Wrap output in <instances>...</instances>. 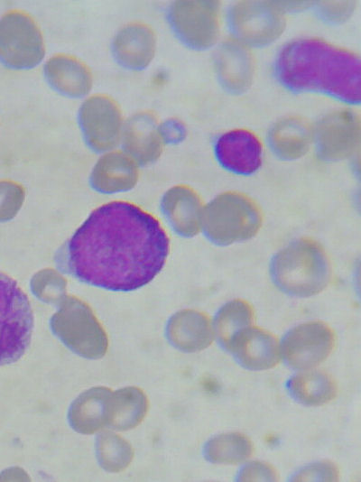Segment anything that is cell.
Wrapping results in <instances>:
<instances>
[{"mask_svg": "<svg viewBox=\"0 0 361 482\" xmlns=\"http://www.w3.org/2000/svg\"><path fill=\"white\" fill-rule=\"evenodd\" d=\"M45 56L42 31L22 10H10L0 18V63L12 70H30Z\"/></svg>", "mask_w": 361, "mask_h": 482, "instance_id": "6", "label": "cell"}, {"mask_svg": "<svg viewBox=\"0 0 361 482\" xmlns=\"http://www.w3.org/2000/svg\"><path fill=\"white\" fill-rule=\"evenodd\" d=\"M218 162L238 175H251L261 166L263 150L258 138L245 129L221 134L214 145Z\"/></svg>", "mask_w": 361, "mask_h": 482, "instance_id": "12", "label": "cell"}, {"mask_svg": "<svg viewBox=\"0 0 361 482\" xmlns=\"http://www.w3.org/2000/svg\"><path fill=\"white\" fill-rule=\"evenodd\" d=\"M277 474L274 468L263 462H252L243 467L236 477L238 481H273Z\"/></svg>", "mask_w": 361, "mask_h": 482, "instance_id": "27", "label": "cell"}, {"mask_svg": "<svg viewBox=\"0 0 361 482\" xmlns=\"http://www.w3.org/2000/svg\"><path fill=\"white\" fill-rule=\"evenodd\" d=\"M24 199L21 185L12 181H0V222L14 218Z\"/></svg>", "mask_w": 361, "mask_h": 482, "instance_id": "25", "label": "cell"}, {"mask_svg": "<svg viewBox=\"0 0 361 482\" xmlns=\"http://www.w3.org/2000/svg\"><path fill=\"white\" fill-rule=\"evenodd\" d=\"M78 122L85 142L97 152L115 147L124 126L118 104L102 94L90 96L84 100L79 109Z\"/></svg>", "mask_w": 361, "mask_h": 482, "instance_id": "8", "label": "cell"}, {"mask_svg": "<svg viewBox=\"0 0 361 482\" xmlns=\"http://www.w3.org/2000/svg\"><path fill=\"white\" fill-rule=\"evenodd\" d=\"M228 22L237 39L254 46L269 44L284 27L280 10L264 2H239L231 8Z\"/></svg>", "mask_w": 361, "mask_h": 482, "instance_id": "10", "label": "cell"}, {"mask_svg": "<svg viewBox=\"0 0 361 482\" xmlns=\"http://www.w3.org/2000/svg\"><path fill=\"white\" fill-rule=\"evenodd\" d=\"M216 70L223 87L232 93L245 91L251 83L253 63L249 52L236 42H226L216 55Z\"/></svg>", "mask_w": 361, "mask_h": 482, "instance_id": "20", "label": "cell"}, {"mask_svg": "<svg viewBox=\"0 0 361 482\" xmlns=\"http://www.w3.org/2000/svg\"><path fill=\"white\" fill-rule=\"evenodd\" d=\"M32 329L28 297L14 279L0 272V366L13 364L23 356Z\"/></svg>", "mask_w": 361, "mask_h": 482, "instance_id": "5", "label": "cell"}, {"mask_svg": "<svg viewBox=\"0 0 361 482\" xmlns=\"http://www.w3.org/2000/svg\"><path fill=\"white\" fill-rule=\"evenodd\" d=\"M169 239L159 221L134 204L113 201L88 216L66 248V270L82 283L131 292L162 270Z\"/></svg>", "mask_w": 361, "mask_h": 482, "instance_id": "1", "label": "cell"}, {"mask_svg": "<svg viewBox=\"0 0 361 482\" xmlns=\"http://www.w3.org/2000/svg\"><path fill=\"white\" fill-rule=\"evenodd\" d=\"M47 83L56 92L68 97H82L92 88V73L79 59L68 54H56L44 64Z\"/></svg>", "mask_w": 361, "mask_h": 482, "instance_id": "14", "label": "cell"}, {"mask_svg": "<svg viewBox=\"0 0 361 482\" xmlns=\"http://www.w3.org/2000/svg\"><path fill=\"white\" fill-rule=\"evenodd\" d=\"M335 335L325 323L311 321L301 324L283 337L280 356L291 367L309 369L324 361L335 346Z\"/></svg>", "mask_w": 361, "mask_h": 482, "instance_id": "9", "label": "cell"}, {"mask_svg": "<svg viewBox=\"0 0 361 482\" xmlns=\"http://www.w3.org/2000/svg\"><path fill=\"white\" fill-rule=\"evenodd\" d=\"M123 142L126 152L140 163L157 159L162 151V138L155 116L150 112L134 114L124 124Z\"/></svg>", "mask_w": 361, "mask_h": 482, "instance_id": "16", "label": "cell"}, {"mask_svg": "<svg viewBox=\"0 0 361 482\" xmlns=\"http://www.w3.org/2000/svg\"><path fill=\"white\" fill-rule=\"evenodd\" d=\"M159 133L162 141L169 144H177L186 135L184 125L176 119H169L159 125Z\"/></svg>", "mask_w": 361, "mask_h": 482, "instance_id": "29", "label": "cell"}, {"mask_svg": "<svg viewBox=\"0 0 361 482\" xmlns=\"http://www.w3.org/2000/svg\"><path fill=\"white\" fill-rule=\"evenodd\" d=\"M261 220L257 206L249 198L225 192L203 209L200 227L212 243L227 246L254 236Z\"/></svg>", "mask_w": 361, "mask_h": 482, "instance_id": "4", "label": "cell"}, {"mask_svg": "<svg viewBox=\"0 0 361 482\" xmlns=\"http://www.w3.org/2000/svg\"><path fill=\"white\" fill-rule=\"evenodd\" d=\"M252 307L242 300L226 303L217 313L213 331L223 348L228 349L233 340L253 321Z\"/></svg>", "mask_w": 361, "mask_h": 482, "instance_id": "23", "label": "cell"}, {"mask_svg": "<svg viewBox=\"0 0 361 482\" xmlns=\"http://www.w3.org/2000/svg\"><path fill=\"white\" fill-rule=\"evenodd\" d=\"M352 2H323L319 10L321 14L330 21H340L353 11Z\"/></svg>", "mask_w": 361, "mask_h": 482, "instance_id": "28", "label": "cell"}, {"mask_svg": "<svg viewBox=\"0 0 361 482\" xmlns=\"http://www.w3.org/2000/svg\"><path fill=\"white\" fill-rule=\"evenodd\" d=\"M360 59L318 39L288 43L278 54L277 79L294 92H319L348 104L361 97Z\"/></svg>", "mask_w": 361, "mask_h": 482, "instance_id": "2", "label": "cell"}, {"mask_svg": "<svg viewBox=\"0 0 361 482\" xmlns=\"http://www.w3.org/2000/svg\"><path fill=\"white\" fill-rule=\"evenodd\" d=\"M360 122L349 110H339L327 115L317 125L315 141L317 153L328 161L350 155L359 141Z\"/></svg>", "mask_w": 361, "mask_h": 482, "instance_id": "11", "label": "cell"}, {"mask_svg": "<svg viewBox=\"0 0 361 482\" xmlns=\"http://www.w3.org/2000/svg\"><path fill=\"white\" fill-rule=\"evenodd\" d=\"M228 350L242 366L254 371L272 368L280 357L275 338L264 329L253 327L237 335Z\"/></svg>", "mask_w": 361, "mask_h": 482, "instance_id": "15", "label": "cell"}, {"mask_svg": "<svg viewBox=\"0 0 361 482\" xmlns=\"http://www.w3.org/2000/svg\"><path fill=\"white\" fill-rule=\"evenodd\" d=\"M270 273L283 292L309 297L321 292L329 280V264L322 248L307 239L296 240L273 258Z\"/></svg>", "mask_w": 361, "mask_h": 482, "instance_id": "3", "label": "cell"}, {"mask_svg": "<svg viewBox=\"0 0 361 482\" xmlns=\"http://www.w3.org/2000/svg\"><path fill=\"white\" fill-rule=\"evenodd\" d=\"M311 133L308 125L296 117L285 118L276 123L268 134V143L273 153L283 160H294L308 150Z\"/></svg>", "mask_w": 361, "mask_h": 482, "instance_id": "21", "label": "cell"}, {"mask_svg": "<svg viewBox=\"0 0 361 482\" xmlns=\"http://www.w3.org/2000/svg\"><path fill=\"white\" fill-rule=\"evenodd\" d=\"M162 209L178 234L191 236L199 232L203 208L191 189L186 186L171 188L162 198Z\"/></svg>", "mask_w": 361, "mask_h": 482, "instance_id": "17", "label": "cell"}, {"mask_svg": "<svg viewBox=\"0 0 361 482\" xmlns=\"http://www.w3.org/2000/svg\"><path fill=\"white\" fill-rule=\"evenodd\" d=\"M339 473L338 468L327 461L307 465L295 472L290 480L292 481H336Z\"/></svg>", "mask_w": 361, "mask_h": 482, "instance_id": "26", "label": "cell"}, {"mask_svg": "<svg viewBox=\"0 0 361 482\" xmlns=\"http://www.w3.org/2000/svg\"><path fill=\"white\" fill-rule=\"evenodd\" d=\"M156 50L153 30L142 23H132L114 36L111 51L115 60L129 70H142L153 60Z\"/></svg>", "mask_w": 361, "mask_h": 482, "instance_id": "13", "label": "cell"}, {"mask_svg": "<svg viewBox=\"0 0 361 482\" xmlns=\"http://www.w3.org/2000/svg\"><path fill=\"white\" fill-rule=\"evenodd\" d=\"M253 450V444L246 436L230 432L209 439L205 443L202 452L209 462L233 464L248 459Z\"/></svg>", "mask_w": 361, "mask_h": 482, "instance_id": "24", "label": "cell"}, {"mask_svg": "<svg viewBox=\"0 0 361 482\" xmlns=\"http://www.w3.org/2000/svg\"><path fill=\"white\" fill-rule=\"evenodd\" d=\"M168 19L176 36L187 46L203 50L218 35V4L216 1H176Z\"/></svg>", "mask_w": 361, "mask_h": 482, "instance_id": "7", "label": "cell"}, {"mask_svg": "<svg viewBox=\"0 0 361 482\" xmlns=\"http://www.w3.org/2000/svg\"><path fill=\"white\" fill-rule=\"evenodd\" d=\"M137 176L134 162L122 153L114 152L105 154L97 161L90 181L97 190L112 193L133 188Z\"/></svg>", "mask_w": 361, "mask_h": 482, "instance_id": "19", "label": "cell"}, {"mask_svg": "<svg viewBox=\"0 0 361 482\" xmlns=\"http://www.w3.org/2000/svg\"><path fill=\"white\" fill-rule=\"evenodd\" d=\"M289 394L305 405H321L331 401L337 394V385L326 373L306 370L290 377L286 383Z\"/></svg>", "mask_w": 361, "mask_h": 482, "instance_id": "22", "label": "cell"}, {"mask_svg": "<svg viewBox=\"0 0 361 482\" xmlns=\"http://www.w3.org/2000/svg\"><path fill=\"white\" fill-rule=\"evenodd\" d=\"M169 340L179 349L195 352L212 341L213 328L208 317L196 311H182L174 315L167 328Z\"/></svg>", "mask_w": 361, "mask_h": 482, "instance_id": "18", "label": "cell"}, {"mask_svg": "<svg viewBox=\"0 0 361 482\" xmlns=\"http://www.w3.org/2000/svg\"><path fill=\"white\" fill-rule=\"evenodd\" d=\"M204 386L207 387L208 390H209V391H212L213 389L216 388V385L212 384V381H210L208 379L204 382Z\"/></svg>", "mask_w": 361, "mask_h": 482, "instance_id": "30", "label": "cell"}]
</instances>
